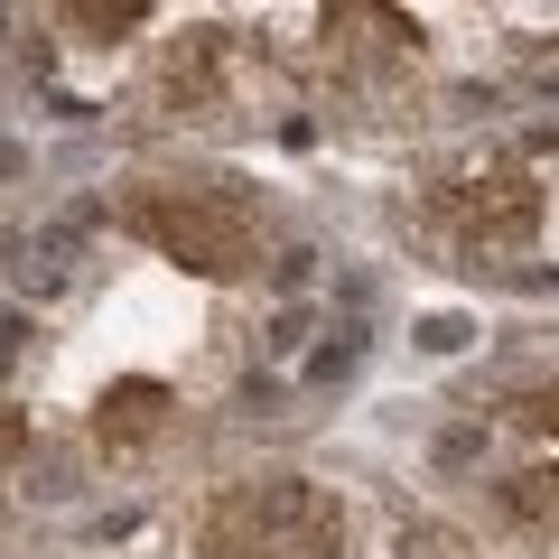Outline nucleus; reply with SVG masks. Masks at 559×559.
<instances>
[{
  "instance_id": "10",
  "label": "nucleus",
  "mask_w": 559,
  "mask_h": 559,
  "mask_svg": "<svg viewBox=\"0 0 559 559\" xmlns=\"http://www.w3.org/2000/svg\"><path fill=\"white\" fill-rule=\"evenodd\" d=\"M20 448H28V419H20V411H0V457H20Z\"/></svg>"
},
{
  "instance_id": "4",
  "label": "nucleus",
  "mask_w": 559,
  "mask_h": 559,
  "mask_svg": "<svg viewBox=\"0 0 559 559\" xmlns=\"http://www.w3.org/2000/svg\"><path fill=\"white\" fill-rule=\"evenodd\" d=\"M168 411H178V392H168V382H150V373L112 382V392L94 401V448H112V457H131V448H150V439L168 429Z\"/></svg>"
},
{
  "instance_id": "7",
  "label": "nucleus",
  "mask_w": 559,
  "mask_h": 559,
  "mask_svg": "<svg viewBox=\"0 0 559 559\" xmlns=\"http://www.w3.org/2000/svg\"><path fill=\"white\" fill-rule=\"evenodd\" d=\"M503 513L532 522V532H559V466H532V476L503 485Z\"/></svg>"
},
{
  "instance_id": "3",
  "label": "nucleus",
  "mask_w": 559,
  "mask_h": 559,
  "mask_svg": "<svg viewBox=\"0 0 559 559\" xmlns=\"http://www.w3.org/2000/svg\"><path fill=\"white\" fill-rule=\"evenodd\" d=\"M439 224L466 242V252H522V242L540 234V187L532 168H476V178L439 187Z\"/></svg>"
},
{
  "instance_id": "6",
  "label": "nucleus",
  "mask_w": 559,
  "mask_h": 559,
  "mask_svg": "<svg viewBox=\"0 0 559 559\" xmlns=\"http://www.w3.org/2000/svg\"><path fill=\"white\" fill-rule=\"evenodd\" d=\"M215 75H224V28H197V38H178V47H168L159 94L178 103V112H205V103H215Z\"/></svg>"
},
{
  "instance_id": "1",
  "label": "nucleus",
  "mask_w": 559,
  "mask_h": 559,
  "mask_svg": "<svg viewBox=\"0 0 559 559\" xmlns=\"http://www.w3.org/2000/svg\"><path fill=\"white\" fill-rule=\"evenodd\" d=\"M112 224L197 280H242L261 261V215L242 178H131L112 197Z\"/></svg>"
},
{
  "instance_id": "2",
  "label": "nucleus",
  "mask_w": 559,
  "mask_h": 559,
  "mask_svg": "<svg viewBox=\"0 0 559 559\" xmlns=\"http://www.w3.org/2000/svg\"><path fill=\"white\" fill-rule=\"evenodd\" d=\"M336 550L345 503L308 476H242L197 522V559H336Z\"/></svg>"
},
{
  "instance_id": "8",
  "label": "nucleus",
  "mask_w": 559,
  "mask_h": 559,
  "mask_svg": "<svg viewBox=\"0 0 559 559\" xmlns=\"http://www.w3.org/2000/svg\"><path fill=\"white\" fill-rule=\"evenodd\" d=\"M66 20H75V28H103V38H131L150 10H140V0H66Z\"/></svg>"
},
{
  "instance_id": "9",
  "label": "nucleus",
  "mask_w": 559,
  "mask_h": 559,
  "mask_svg": "<svg viewBox=\"0 0 559 559\" xmlns=\"http://www.w3.org/2000/svg\"><path fill=\"white\" fill-rule=\"evenodd\" d=\"M503 411H513L522 429H540V439H559V373H550V382H522Z\"/></svg>"
},
{
  "instance_id": "5",
  "label": "nucleus",
  "mask_w": 559,
  "mask_h": 559,
  "mask_svg": "<svg viewBox=\"0 0 559 559\" xmlns=\"http://www.w3.org/2000/svg\"><path fill=\"white\" fill-rule=\"evenodd\" d=\"M345 38V57L364 66H411L419 57V20H401V10H373V0H345V10H326V47Z\"/></svg>"
}]
</instances>
